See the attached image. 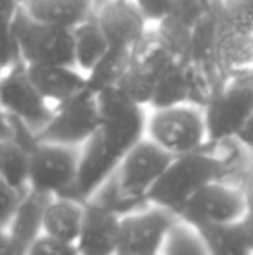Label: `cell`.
<instances>
[{
  "instance_id": "6da1fadb",
  "label": "cell",
  "mask_w": 253,
  "mask_h": 255,
  "mask_svg": "<svg viewBox=\"0 0 253 255\" xmlns=\"http://www.w3.org/2000/svg\"><path fill=\"white\" fill-rule=\"evenodd\" d=\"M101 122L92 137L80 148L78 174L71 198L87 202L95 189L116 170L125 154L144 137L142 106L127 98L118 87L97 92Z\"/></svg>"
},
{
  "instance_id": "8fae6325",
  "label": "cell",
  "mask_w": 253,
  "mask_h": 255,
  "mask_svg": "<svg viewBox=\"0 0 253 255\" xmlns=\"http://www.w3.org/2000/svg\"><path fill=\"white\" fill-rule=\"evenodd\" d=\"M175 221V214L151 203L122 215L118 255H158Z\"/></svg>"
},
{
  "instance_id": "277c9868",
  "label": "cell",
  "mask_w": 253,
  "mask_h": 255,
  "mask_svg": "<svg viewBox=\"0 0 253 255\" xmlns=\"http://www.w3.org/2000/svg\"><path fill=\"white\" fill-rule=\"evenodd\" d=\"M17 54L24 64L75 66L73 30L31 17L19 7L12 24Z\"/></svg>"
},
{
  "instance_id": "7c38bea8",
  "label": "cell",
  "mask_w": 253,
  "mask_h": 255,
  "mask_svg": "<svg viewBox=\"0 0 253 255\" xmlns=\"http://www.w3.org/2000/svg\"><path fill=\"white\" fill-rule=\"evenodd\" d=\"M95 19L111 49L132 51L146 33V19L132 0H109Z\"/></svg>"
},
{
  "instance_id": "ac0fdd59",
  "label": "cell",
  "mask_w": 253,
  "mask_h": 255,
  "mask_svg": "<svg viewBox=\"0 0 253 255\" xmlns=\"http://www.w3.org/2000/svg\"><path fill=\"white\" fill-rule=\"evenodd\" d=\"M95 0H21V7L38 21L70 28L92 16Z\"/></svg>"
},
{
  "instance_id": "2e32d148",
  "label": "cell",
  "mask_w": 253,
  "mask_h": 255,
  "mask_svg": "<svg viewBox=\"0 0 253 255\" xmlns=\"http://www.w3.org/2000/svg\"><path fill=\"white\" fill-rule=\"evenodd\" d=\"M222 31V0H212L201 17L192 26L187 63H194L208 70H217L215 57Z\"/></svg>"
},
{
  "instance_id": "1f68e13d",
  "label": "cell",
  "mask_w": 253,
  "mask_h": 255,
  "mask_svg": "<svg viewBox=\"0 0 253 255\" xmlns=\"http://www.w3.org/2000/svg\"><path fill=\"white\" fill-rule=\"evenodd\" d=\"M146 21L160 23L172 9L173 0H134Z\"/></svg>"
},
{
  "instance_id": "3957f363",
  "label": "cell",
  "mask_w": 253,
  "mask_h": 255,
  "mask_svg": "<svg viewBox=\"0 0 253 255\" xmlns=\"http://www.w3.org/2000/svg\"><path fill=\"white\" fill-rule=\"evenodd\" d=\"M227 170L224 158L206 149L173 156L148 195V202L177 215L182 205L208 182L219 181Z\"/></svg>"
},
{
  "instance_id": "7402d4cb",
  "label": "cell",
  "mask_w": 253,
  "mask_h": 255,
  "mask_svg": "<svg viewBox=\"0 0 253 255\" xmlns=\"http://www.w3.org/2000/svg\"><path fill=\"white\" fill-rule=\"evenodd\" d=\"M73 42L75 66H78L85 73H88L108 51V42L94 14L87 21L73 28Z\"/></svg>"
},
{
  "instance_id": "74e56055",
  "label": "cell",
  "mask_w": 253,
  "mask_h": 255,
  "mask_svg": "<svg viewBox=\"0 0 253 255\" xmlns=\"http://www.w3.org/2000/svg\"><path fill=\"white\" fill-rule=\"evenodd\" d=\"M194 2H199V3H210L212 0H194Z\"/></svg>"
},
{
  "instance_id": "44dd1931",
  "label": "cell",
  "mask_w": 253,
  "mask_h": 255,
  "mask_svg": "<svg viewBox=\"0 0 253 255\" xmlns=\"http://www.w3.org/2000/svg\"><path fill=\"white\" fill-rule=\"evenodd\" d=\"M198 233L208 255H253L241 221L199 228Z\"/></svg>"
},
{
  "instance_id": "30bf717a",
  "label": "cell",
  "mask_w": 253,
  "mask_h": 255,
  "mask_svg": "<svg viewBox=\"0 0 253 255\" xmlns=\"http://www.w3.org/2000/svg\"><path fill=\"white\" fill-rule=\"evenodd\" d=\"M203 110L208 142L234 141L253 111V80L227 82Z\"/></svg>"
},
{
  "instance_id": "836d02e7",
  "label": "cell",
  "mask_w": 253,
  "mask_h": 255,
  "mask_svg": "<svg viewBox=\"0 0 253 255\" xmlns=\"http://www.w3.org/2000/svg\"><path fill=\"white\" fill-rule=\"evenodd\" d=\"M240 188H241V193H243V196H245V202H247L248 212L253 210V170L247 175V177H245L243 184H241Z\"/></svg>"
},
{
  "instance_id": "ba28073f",
  "label": "cell",
  "mask_w": 253,
  "mask_h": 255,
  "mask_svg": "<svg viewBox=\"0 0 253 255\" xmlns=\"http://www.w3.org/2000/svg\"><path fill=\"white\" fill-rule=\"evenodd\" d=\"M0 106L9 120L23 125L33 135L44 128L52 115L51 104L31 84L23 61L3 70L0 80Z\"/></svg>"
},
{
  "instance_id": "8d00e7d4",
  "label": "cell",
  "mask_w": 253,
  "mask_h": 255,
  "mask_svg": "<svg viewBox=\"0 0 253 255\" xmlns=\"http://www.w3.org/2000/svg\"><path fill=\"white\" fill-rule=\"evenodd\" d=\"M241 224H243V229H245V233H247V238L253 249V210L247 212V215L241 219Z\"/></svg>"
},
{
  "instance_id": "484cf974",
  "label": "cell",
  "mask_w": 253,
  "mask_h": 255,
  "mask_svg": "<svg viewBox=\"0 0 253 255\" xmlns=\"http://www.w3.org/2000/svg\"><path fill=\"white\" fill-rule=\"evenodd\" d=\"M160 255H208L198 229L177 219L169 229Z\"/></svg>"
},
{
  "instance_id": "d6a6232c",
  "label": "cell",
  "mask_w": 253,
  "mask_h": 255,
  "mask_svg": "<svg viewBox=\"0 0 253 255\" xmlns=\"http://www.w3.org/2000/svg\"><path fill=\"white\" fill-rule=\"evenodd\" d=\"M234 141L240 142V144L253 156V111H252L250 118L247 120V124H245V127L241 128L240 134L236 135Z\"/></svg>"
},
{
  "instance_id": "5b68a950",
  "label": "cell",
  "mask_w": 253,
  "mask_h": 255,
  "mask_svg": "<svg viewBox=\"0 0 253 255\" xmlns=\"http://www.w3.org/2000/svg\"><path fill=\"white\" fill-rule=\"evenodd\" d=\"M101 122L97 96L84 89L73 98L56 104L52 115L42 130L35 134V141L82 148Z\"/></svg>"
},
{
  "instance_id": "4fadbf2b",
  "label": "cell",
  "mask_w": 253,
  "mask_h": 255,
  "mask_svg": "<svg viewBox=\"0 0 253 255\" xmlns=\"http://www.w3.org/2000/svg\"><path fill=\"white\" fill-rule=\"evenodd\" d=\"M120 215L94 200L85 202L84 222L77 240L80 255H118Z\"/></svg>"
},
{
  "instance_id": "cb8c5ba5",
  "label": "cell",
  "mask_w": 253,
  "mask_h": 255,
  "mask_svg": "<svg viewBox=\"0 0 253 255\" xmlns=\"http://www.w3.org/2000/svg\"><path fill=\"white\" fill-rule=\"evenodd\" d=\"M130 52L132 51L108 47L101 61L85 77V80H87L85 89L90 91L92 94H97V92L104 91L108 87H115L116 82L123 75V71L127 70L128 63H130Z\"/></svg>"
},
{
  "instance_id": "4316f807",
  "label": "cell",
  "mask_w": 253,
  "mask_h": 255,
  "mask_svg": "<svg viewBox=\"0 0 253 255\" xmlns=\"http://www.w3.org/2000/svg\"><path fill=\"white\" fill-rule=\"evenodd\" d=\"M191 31L192 28L175 17L173 14H167L158 23V37L162 42L170 49V52L182 63L189 61V51H191Z\"/></svg>"
},
{
  "instance_id": "8992f818",
  "label": "cell",
  "mask_w": 253,
  "mask_h": 255,
  "mask_svg": "<svg viewBox=\"0 0 253 255\" xmlns=\"http://www.w3.org/2000/svg\"><path fill=\"white\" fill-rule=\"evenodd\" d=\"M80 148L35 141L30 146L28 189L49 196H70L78 174Z\"/></svg>"
},
{
  "instance_id": "d4e9b609",
  "label": "cell",
  "mask_w": 253,
  "mask_h": 255,
  "mask_svg": "<svg viewBox=\"0 0 253 255\" xmlns=\"http://www.w3.org/2000/svg\"><path fill=\"white\" fill-rule=\"evenodd\" d=\"M187 96L189 89H187L186 63H177L156 82L149 106L155 110H165L179 104H187Z\"/></svg>"
},
{
  "instance_id": "e575fe53",
  "label": "cell",
  "mask_w": 253,
  "mask_h": 255,
  "mask_svg": "<svg viewBox=\"0 0 253 255\" xmlns=\"http://www.w3.org/2000/svg\"><path fill=\"white\" fill-rule=\"evenodd\" d=\"M3 68L0 66V80H2ZM12 137V127H10V122L7 118V115L3 113L2 106H0V139H9Z\"/></svg>"
},
{
  "instance_id": "f1b7e54d",
  "label": "cell",
  "mask_w": 253,
  "mask_h": 255,
  "mask_svg": "<svg viewBox=\"0 0 253 255\" xmlns=\"http://www.w3.org/2000/svg\"><path fill=\"white\" fill-rule=\"evenodd\" d=\"M222 26L231 33H253V0H222Z\"/></svg>"
},
{
  "instance_id": "5bb4252c",
  "label": "cell",
  "mask_w": 253,
  "mask_h": 255,
  "mask_svg": "<svg viewBox=\"0 0 253 255\" xmlns=\"http://www.w3.org/2000/svg\"><path fill=\"white\" fill-rule=\"evenodd\" d=\"M26 73L49 104H59L82 92L87 85L85 75L75 66L63 64H26Z\"/></svg>"
},
{
  "instance_id": "f35d334b",
  "label": "cell",
  "mask_w": 253,
  "mask_h": 255,
  "mask_svg": "<svg viewBox=\"0 0 253 255\" xmlns=\"http://www.w3.org/2000/svg\"><path fill=\"white\" fill-rule=\"evenodd\" d=\"M158 255H160V254H158Z\"/></svg>"
},
{
  "instance_id": "9a60e30c",
  "label": "cell",
  "mask_w": 253,
  "mask_h": 255,
  "mask_svg": "<svg viewBox=\"0 0 253 255\" xmlns=\"http://www.w3.org/2000/svg\"><path fill=\"white\" fill-rule=\"evenodd\" d=\"M215 64L226 82L253 80V33L222 31Z\"/></svg>"
},
{
  "instance_id": "e0dca14e",
  "label": "cell",
  "mask_w": 253,
  "mask_h": 255,
  "mask_svg": "<svg viewBox=\"0 0 253 255\" xmlns=\"http://www.w3.org/2000/svg\"><path fill=\"white\" fill-rule=\"evenodd\" d=\"M52 196L44 193L28 189L23 195L19 207L16 210L12 222L7 229V236L12 242L14 249L19 255L26 252V249L42 235V226H44V212L49 200Z\"/></svg>"
},
{
  "instance_id": "9c48e42d",
  "label": "cell",
  "mask_w": 253,
  "mask_h": 255,
  "mask_svg": "<svg viewBox=\"0 0 253 255\" xmlns=\"http://www.w3.org/2000/svg\"><path fill=\"white\" fill-rule=\"evenodd\" d=\"M247 212L241 188L219 179L196 191L177 212V219L199 229L205 226L238 222L247 215Z\"/></svg>"
},
{
  "instance_id": "7a4b0ae2",
  "label": "cell",
  "mask_w": 253,
  "mask_h": 255,
  "mask_svg": "<svg viewBox=\"0 0 253 255\" xmlns=\"http://www.w3.org/2000/svg\"><path fill=\"white\" fill-rule=\"evenodd\" d=\"M172 158V154L151 139L142 137L88 200L109 208L120 217L146 207L149 205V191L162 177Z\"/></svg>"
},
{
  "instance_id": "d6986e66",
  "label": "cell",
  "mask_w": 253,
  "mask_h": 255,
  "mask_svg": "<svg viewBox=\"0 0 253 255\" xmlns=\"http://www.w3.org/2000/svg\"><path fill=\"white\" fill-rule=\"evenodd\" d=\"M85 202L70 196H52L44 212L42 233L68 243H77L84 222Z\"/></svg>"
},
{
  "instance_id": "d590c367",
  "label": "cell",
  "mask_w": 253,
  "mask_h": 255,
  "mask_svg": "<svg viewBox=\"0 0 253 255\" xmlns=\"http://www.w3.org/2000/svg\"><path fill=\"white\" fill-rule=\"evenodd\" d=\"M0 255H19L5 231H0Z\"/></svg>"
},
{
  "instance_id": "4dcf8cb0",
  "label": "cell",
  "mask_w": 253,
  "mask_h": 255,
  "mask_svg": "<svg viewBox=\"0 0 253 255\" xmlns=\"http://www.w3.org/2000/svg\"><path fill=\"white\" fill-rule=\"evenodd\" d=\"M23 255H80L75 243H68L63 240L52 238L42 233L33 243L26 249Z\"/></svg>"
},
{
  "instance_id": "ffe728a7",
  "label": "cell",
  "mask_w": 253,
  "mask_h": 255,
  "mask_svg": "<svg viewBox=\"0 0 253 255\" xmlns=\"http://www.w3.org/2000/svg\"><path fill=\"white\" fill-rule=\"evenodd\" d=\"M177 63H182V61H179L170 52V49L163 44L158 33L146 31L144 37L132 49L128 66L156 84Z\"/></svg>"
},
{
  "instance_id": "f546056e",
  "label": "cell",
  "mask_w": 253,
  "mask_h": 255,
  "mask_svg": "<svg viewBox=\"0 0 253 255\" xmlns=\"http://www.w3.org/2000/svg\"><path fill=\"white\" fill-rule=\"evenodd\" d=\"M24 193L0 177V231L7 233Z\"/></svg>"
},
{
  "instance_id": "52a82bcc",
  "label": "cell",
  "mask_w": 253,
  "mask_h": 255,
  "mask_svg": "<svg viewBox=\"0 0 253 255\" xmlns=\"http://www.w3.org/2000/svg\"><path fill=\"white\" fill-rule=\"evenodd\" d=\"M149 137L155 144L172 156L186 154L208 144L205 117L199 110L179 104L165 110H155L146 124Z\"/></svg>"
},
{
  "instance_id": "603a6c76",
  "label": "cell",
  "mask_w": 253,
  "mask_h": 255,
  "mask_svg": "<svg viewBox=\"0 0 253 255\" xmlns=\"http://www.w3.org/2000/svg\"><path fill=\"white\" fill-rule=\"evenodd\" d=\"M30 148L14 137L0 139V177L21 191H28Z\"/></svg>"
},
{
  "instance_id": "83f0119b",
  "label": "cell",
  "mask_w": 253,
  "mask_h": 255,
  "mask_svg": "<svg viewBox=\"0 0 253 255\" xmlns=\"http://www.w3.org/2000/svg\"><path fill=\"white\" fill-rule=\"evenodd\" d=\"M21 7V0H0V66L7 70L19 59L12 24Z\"/></svg>"
}]
</instances>
